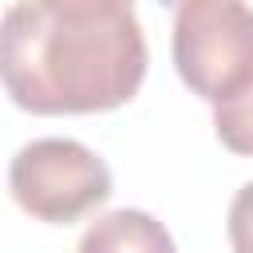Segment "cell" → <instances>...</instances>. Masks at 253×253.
<instances>
[{
	"label": "cell",
	"mask_w": 253,
	"mask_h": 253,
	"mask_svg": "<svg viewBox=\"0 0 253 253\" xmlns=\"http://www.w3.org/2000/svg\"><path fill=\"white\" fill-rule=\"evenodd\" d=\"M0 67L8 99L28 115H103L146 79V36L134 4L16 0L4 12Z\"/></svg>",
	"instance_id": "obj_1"
},
{
	"label": "cell",
	"mask_w": 253,
	"mask_h": 253,
	"mask_svg": "<svg viewBox=\"0 0 253 253\" xmlns=\"http://www.w3.org/2000/svg\"><path fill=\"white\" fill-rule=\"evenodd\" d=\"M174 71L206 103H221L253 83V4L182 0L174 12Z\"/></svg>",
	"instance_id": "obj_2"
},
{
	"label": "cell",
	"mask_w": 253,
	"mask_h": 253,
	"mask_svg": "<svg viewBox=\"0 0 253 253\" xmlns=\"http://www.w3.org/2000/svg\"><path fill=\"white\" fill-rule=\"evenodd\" d=\"M111 166L75 138H32L8 166L12 202L43 221L71 225L111 198Z\"/></svg>",
	"instance_id": "obj_3"
},
{
	"label": "cell",
	"mask_w": 253,
	"mask_h": 253,
	"mask_svg": "<svg viewBox=\"0 0 253 253\" xmlns=\"http://www.w3.org/2000/svg\"><path fill=\"white\" fill-rule=\"evenodd\" d=\"M83 253H174V237L142 210H111L79 237Z\"/></svg>",
	"instance_id": "obj_4"
},
{
	"label": "cell",
	"mask_w": 253,
	"mask_h": 253,
	"mask_svg": "<svg viewBox=\"0 0 253 253\" xmlns=\"http://www.w3.org/2000/svg\"><path fill=\"white\" fill-rule=\"evenodd\" d=\"M213 134L229 154L253 158V83L213 103Z\"/></svg>",
	"instance_id": "obj_5"
},
{
	"label": "cell",
	"mask_w": 253,
	"mask_h": 253,
	"mask_svg": "<svg viewBox=\"0 0 253 253\" xmlns=\"http://www.w3.org/2000/svg\"><path fill=\"white\" fill-rule=\"evenodd\" d=\"M225 229H229V245L237 253H253V182L233 194Z\"/></svg>",
	"instance_id": "obj_6"
},
{
	"label": "cell",
	"mask_w": 253,
	"mask_h": 253,
	"mask_svg": "<svg viewBox=\"0 0 253 253\" xmlns=\"http://www.w3.org/2000/svg\"><path fill=\"white\" fill-rule=\"evenodd\" d=\"M55 4H79V8H103V4H134V0H55Z\"/></svg>",
	"instance_id": "obj_7"
},
{
	"label": "cell",
	"mask_w": 253,
	"mask_h": 253,
	"mask_svg": "<svg viewBox=\"0 0 253 253\" xmlns=\"http://www.w3.org/2000/svg\"><path fill=\"white\" fill-rule=\"evenodd\" d=\"M158 4H182V0H158Z\"/></svg>",
	"instance_id": "obj_8"
}]
</instances>
